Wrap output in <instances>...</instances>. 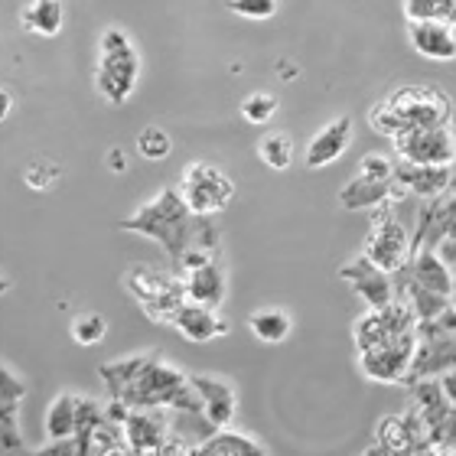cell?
I'll list each match as a JSON object with an SVG mask.
<instances>
[{
	"label": "cell",
	"mask_w": 456,
	"mask_h": 456,
	"mask_svg": "<svg viewBox=\"0 0 456 456\" xmlns=\"http://www.w3.org/2000/svg\"><path fill=\"white\" fill-rule=\"evenodd\" d=\"M277 114V95H271V92H255V95H248L245 102H241V118H245L248 124H267L271 118Z\"/></svg>",
	"instance_id": "f546056e"
},
{
	"label": "cell",
	"mask_w": 456,
	"mask_h": 456,
	"mask_svg": "<svg viewBox=\"0 0 456 456\" xmlns=\"http://www.w3.org/2000/svg\"><path fill=\"white\" fill-rule=\"evenodd\" d=\"M170 326L190 342H216L222 336H228V323L219 316V310L206 304H192V300H186L173 314Z\"/></svg>",
	"instance_id": "ac0fdd59"
},
{
	"label": "cell",
	"mask_w": 456,
	"mask_h": 456,
	"mask_svg": "<svg viewBox=\"0 0 456 456\" xmlns=\"http://www.w3.org/2000/svg\"><path fill=\"white\" fill-rule=\"evenodd\" d=\"M418 342V330H408V333L395 336V339L381 342V346L359 352L362 375L375 381V385H404V381H411Z\"/></svg>",
	"instance_id": "52a82bcc"
},
{
	"label": "cell",
	"mask_w": 456,
	"mask_h": 456,
	"mask_svg": "<svg viewBox=\"0 0 456 456\" xmlns=\"http://www.w3.org/2000/svg\"><path fill=\"white\" fill-rule=\"evenodd\" d=\"M20 23L39 37H59L62 33V0H29L20 10Z\"/></svg>",
	"instance_id": "d4e9b609"
},
{
	"label": "cell",
	"mask_w": 456,
	"mask_h": 456,
	"mask_svg": "<svg viewBox=\"0 0 456 456\" xmlns=\"http://www.w3.org/2000/svg\"><path fill=\"white\" fill-rule=\"evenodd\" d=\"M408 43L430 62L456 59V29L450 20H408Z\"/></svg>",
	"instance_id": "2e32d148"
},
{
	"label": "cell",
	"mask_w": 456,
	"mask_h": 456,
	"mask_svg": "<svg viewBox=\"0 0 456 456\" xmlns=\"http://www.w3.org/2000/svg\"><path fill=\"white\" fill-rule=\"evenodd\" d=\"M228 10L241 20H267L277 13V0H228Z\"/></svg>",
	"instance_id": "4dcf8cb0"
},
{
	"label": "cell",
	"mask_w": 456,
	"mask_h": 456,
	"mask_svg": "<svg viewBox=\"0 0 456 456\" xmlns=\"http://www.w3.org/2000/svg\"><path fill=\"white\" fill-rule=\"evenodd\" d=\"M401 274L408 277V281H414V284L434 290V294L453 297V290H456L450 265L437 255V248H414V255H411L408 267H404Z\"/></svg>",
	"instance_id": "44dd1931"
},
{
	"label": "cell",
	"mask_w": 456,
	"mask_h": 456,
	"mask_svg": "<svg viewBox=\"0 0 456 456\" xmlns=\"http://www.w3.org/2000/svg\"><path fill=\"white\" fill-rule=\"evenodd\" d=\"M102 381L108 385L111 398H121L131 408H173L202 414L200 395L192 388L190 375H183L173 362L153 352L108 362L102 365Z\"/></svg>",
	"instance_id": "6da1fadb"
},
{
	"label": "cell",
	"mask_w": 456,
	"mask_h": 456,
	"mask_svg": "<svg viewBox=\"0 0 456 456\" xmlns=\"http://www.w3.org/2000/svg\"><path fill=\"white\" fill-rule=\"evenodd\" d=\"M404 186L398 183V176H365V173H355L352 183H346V190L339 192V206L352 212H365V209H388L404 196Z\"/></svg>",
	"instance_id": "4fadbf2b"
},
{
	"label": "cell",
	"mask_w": 456,
	"mask_h": 456,
	"mask_svg": "<svg viewBox=\"0 0 456 456\" xmlns=\"http://www.w3.org/2000/svg\"><path fill=\"white\" fill-rule=\"evenodd\" d=\"M192 388L200 395L202 418L209 420L212 428H232L238 414V391L225 375H206V371H192L190 375Z\"/></svg>",
	"instance_id": "7c38bea8"
},
{
	"label": "cell",
	"mask_w": 456,
	"mask_h": 456,
	"mask_svg": "<svg viewBox=\"0 0 456 456\" xmlns=\"http://www.w3.org/2000/svg\"><path fill=\"white\" fill-rule=\"evenodd\" d=\"M362 255L369 257L371 265H379L381 271H388V274H401L408 267L411 255H414V238H411L408 228L395 219L391 206L388 209H379Z\"/></svg>",
	"instance_id": "ba28073f"
},
{
	"label": "cell",
	"mask_w": 456,
	"mask_h": 456,
	"mask_svg": "<svg viewBox=\"0 0 456 456\" xmlns=\"http://www.w3.org/2000/svg\"><path fill=\"white\" fill-rule=\"evenodd\" d=\"M395 153L404 163L420 167H453L456 163V134L450 124L437 127H418L395 137Z\"/></svg>",
	"instance_id": "9c48e42d"
},
{
	"label": "cell",
	"mask_w": 456,
	"mask_h": 456,
	"mask_svg": "<svg viewBox=\"0 0 456 456\" xmlns=\"http://www.w3.org/2000/svg\"><path fill=\"white\" fill-rule=\"evenodd\" d=\"M395 176L411 196H420V200H440L453 190L456 173L453 167H420V163H404L398 160L395 167Z\"/></svg>",
	"instance_id": "d6986e66"
},
{
	"label": "cell",
	"mask_w": 456,
	"mask_h": 456,
	"mask_svg": "<svg viewBox=\"0 0 456 456\" xmlns=\"http://www.w3.org/2000/svg\"><path fill=\"white\" fill-rule=\"evenodd\" d=\"M23 398H27V379L13 365L4 362V369H0V418L20 414V401Z\"/></svg>",
	"instance_id": "4316f807"
},
{
	"label": "cell",
	"mask_w": 456,
	"mask_h": 456,
	"mask_svg": "<svg viewBox=\"0 0 456 456\" xmlns=\"http://www.w3.org/2000/svg\"><path fill=\"white\" fill-rule=\"evenodd\" d=\"M0 98H4V118H7V114H10V108H13V98H10V92H7V88H4V95H0Z\"/></svg>",
	"instance_id": "e575fe53"
},
{
	"label": "cell",
	"mask_w": 456,
	"mask_h": 456,
	"mask_svg": "<svg viewBox=\"0 0 456 456\" xmlns=\"http://www.w3.org/2000/svg\"><path fill=\"white\" fill-rule=\"evenodd\" d=\"M450 121H453V102L447 92L434 86H404L369 111L371 131H379L381 137H391V141L404 131L437 127V124Z\"/></svg>",
	"instance_id": "7a4b0ae2"
},
{
	"label": "cell",
	"mask_w": 456,
	"mask_h": 456,
	"mask_svg": "<svg viewBox=\"0 0 456 456\" xmlns=\"http://www.w3.org/2000/svg\"><path fill=\"white\" fill-rule=\"evenodd\" d=\"M339 277L362 297V300H365L369 310H381V306L395 304V284H391V274L388 271H381L379 265H371L365 255L352 257L349 265L339 267Z\"/></svg>",
	"instance_id": "5bb4252c"
},
{
	"label": "cell",
	"mask_w": 456,
	"mask_h": 456,
	"mask_svg": "<svg viewBox=\"0 0 456 456\" xmlns=\"http://www.w3.org/2000/svg\"><path fill=\"white\" fill-rule=\"evenodd\" d=\"M134 151L141 160H151V163H160L170 157L173 151V137L170 131H163L157 124H147L141 134H137V141H134Z\"/></svg>",
	"instance_id": "83f0119b"
},
{
	"label": "cell",
	"mask_w": 456,
	"mask_h": 456,
	"mask_svg": "<svg viewBox=\"0 0 456 456\" xmlns=\"http://www.w3.org/2000/svg\"><path fill=\"white\" fill-rule=\"evenodd\" d=\"M180 192L196 216H212V212L228 209V202L235 200V183L216 163L192 160L183 167Z\"/></svg>",
	"instance_id": "8992f818"
},
{
	"label": "cell",
	"mask_w": 456,
	"mask_h": 456,
	"mask_svg": "<svg viewBox=\"0 0 456 456\" xmlns=\"http://www.w3.org/2000/svg\"><path fill=\"white\" fill-rule=\"evenodd\" d=\"M257 157L265 167L271 170H287L294 163V141L287 137L284 131H267L261 141H257Z\"/></svg>",
	"instance_id": "484cf974"
},
{
	"label": "cell",
	"mask_w": 456,
	"mask_h": 456,
	"mask_svg": "<svg viewBox=\"0 0 456 456\" xmlns=\"http://www.w3.org/2000/svg\"><path fill=\"white\" fill-rule=\"evenodd\" d=\"M108 167H111L114 173H124V170H127V153H124L121 147L108 151Z\"/></svg>",
	"instance_id": "836d02e7"
},
{
	"label": "cell",
	"mask_w": 456,
	"mask_h": 456,
	"mask_svg": "<svg viewBox=\"0 0 456 456\" xmlns=\"http://www.w3.org/2000/svg\"><path fill=\"white\" fill-rule=\"evenodd\" d=\"M196 453L200 456H265V453H271V450L257 437L245 434V430L219 428L202 440L200 447H196Z\"/></svg>",
	"instance_id": "7402d4cb"
},
{
	"label": "cell",
	"mask_w": 456,
	"mask_h": 456,
	"mask_svg": "<svg viewBox=\"0 0 456 456\" xmlns=\"http://www.w3.org/2000/svg\"><path fill=\"white\" fill-rule=\"evenodd\" d=\"M43 430L46 440H69L78 437V395L62 391L49 401L46 418H43Z\"/></svg>",
	"instance_id": "603a6c76"
},
{
	"label": "cell",
	"mask_w": 456,
	"mask_h": 456,
	"mask_svg": "<svg viewBox=\"0 0 456 456\" xmlns=\"http://www.w3.org/2000/svg\"><path fill=\"white\" fill-rule=\"evenodd\" d=\"M418 355H414V371L411 379H437L440 371L456 369V333H440V330H428L420 326Z\"/></svg>",
	"instance_id": "e0dca14e"
},
{
	"label": "cell",
	"mask_w": 456,
	"mask_h": 456,
	"mask_svg": "<svg viewBox=\"0 0 456 456\" xmlns=\"http://www.w3.org/2000/svg\"><path fill=\"white\" fill-rule=\"evenodd\" d=\"M127 294L143 306V314L153 323H170L173 314L186 304V287L183 277H173L167 271H153V267H137L127 274Z\"/></svg>",
	"instance_id": "5b68a950"
},
{
	"label": "cell",
	"mask_w": 456,
	"mask_h": 456,
	"mask_svg": "<svg viewBox=\"0 0 456 456\" xmlns=\"http://www.w3.org/2000/svg\"><path fill=\"white\" fill-rule=\"evenodd\" d=\"M196 212L186 206L180 190H163L157 192L147 206L134 212L131 219H124V232H137V235L153 238L157 245L167 251V255L180 265V257L186 255V248L192 245L196 238V222H192Z\"/></svg>",
	"instance_id": "3957f363"
},
{
	"label": "cell",
	"mask_w": 456,
	"mask_h": 456,
	"mask_svg": "<svg viewBox=\"0 0 456 456\" xmlns=\"http://www.w3.org/2000/svg\"><path fill=\"white\" fill-rule=\"evenodd\" d=\"M371 450L375 453H434V440H430V430L420 418V411L414 408L401 418L381 420Z\"/></svg>",
	"instance_id": "8fae6325"
},
{
	"label": "cell",
	"mask_w": 456,
	"mask_h": 456,
	"mask_svg": "<svg viewBox=\"0 0 456 456\" xmlns=\"http://www.w3.org/2000/svg\"><path fill=\"white\" fill-rule=\"evenodd\" d=\"M248 330L265 346H281V342H287V336L294 333V316L287 314L284 306H261L248 316Z\"/></svg>",
	"instance_id": "cb8c5ba5"
},
{
	"label": "cell",
	"mask_w": 456,
	"mask_h": 456,
	"mask_svg": "<svg viewBox=\"0 0 456 456\" xmlns=\"http://www.w3.org/2000/svg\"><path fill=\"white\" fill-rule=\"evenodd\" d=\"M141 76V56L134 49L131 37L121 27H108L98 43V69H95V88L108 105L118 108L134 95Z\"/></svg>",
	"instance_id": "277c9868"
},
{
	"label": "cell",
	"mask_w": 456,
	"mask_h": 456,
	"mask_svg": "<svg viewBox=\"0 0 456 456\" xmlns=\"http://www.w3.org/2000/svg\"><path fill=\"white\" fill-rule=\"evenodd\" d=\"M108 336V320L102 314H82L72 320V339L78 346H98Z\"/></svg>",
	"instance_id": "f1b7e54d"
},
{
	"label": "cell",
	"mask_w": 456,
	"mask_h": 456,
	"mask_svg": "<svg viewBox=\"0 0 456 456\" xmlns=\"http://www.w3.org/2000/svg\"><path fill=\"white\" fill-rule=\"evenodd\" d=\"M183 287H186V300L219 310L228 297L225 267H222V261L216 255L206 257V261H196V265L183 267Z\"/></svg>",
	"instance_id": "9a60e30c"
},
{
	"label": "cell",
	"mask_w": 456,
	"mask_h": 456,
	"mask_svg": "<svg viewBox=\"0 0 456 456\" xmlns=\"http://www.w3.org/2000/svg\"><path fill=\"white\" fill-rule=\"evenodd\" d=\"M395 167H398V160H391V157H385V153H365L359 163V173L388 180V176H395Z\"/></svg>",
	"instance_id": "d6a6232c"
},
{
	"label": "cell",
	"mask_w": 456,
	"mask_h": 456,
	"mask_svg": "<svg viewBox=\"0 0 456 456\" xmlns=\"http://www.w3.org/2000/svg\"><path fill=\"white\" fill-rule=\"evenodd\" d=\"M408 330H418V316L404 300H395V304L381 306V310L362 314L355 320V326H352V339H355V349L365 352L371 346H381V342L408 333Z\"/></svg>",
	"instance_id": "30bf717a"
},
{
	"label": "cell",
	"mask_w": 456,
	"mask_h": 456,
	"mask_svg": "<svg viewBox=\"0 0 456 456\" xmlns=\"http://www.w3.org/2000/svg\"><path fill=\"white\" fill-rule=\"evenodd\" d=\"M349 143H352V118H336V121H330L326 127H320L310 137V143H306L304 151V163L310 170L330 167V163H336L342 153L349 151Z\"/></svg>",
	"instance_id": "ffe728a7"
},
{
	"label": "cell",
	"mask_w": 456,
	"mask_h": 456,
	"mask_svg": "<svg viewBox=\"0 0 456 456\" xmlns=\"http://www.w3.org/2000/svg\"><path fill=\"white\" fill-rule=\"evenodd\" d=\"M23 180H27L29 190H49V186H53V183L59 180V167H56V163L37 160L33 167H27Z\"/></svg>",
	"instance_id": "1f68e13d"
}]
</instances>
